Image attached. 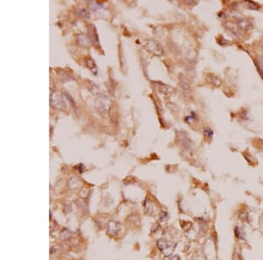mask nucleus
Returning a JSON list of instances; mask_svg holds the SVG:
<instances>
[{
    "label": "nucleus",
    "instance_id": "ddd939ff",
    "mask_svg": "<svg viewBox=\"0 0 263 260\" xmlns=\"http://www.w3.org/2000/svg\"><path fill=\"white\" fill-rule=\"evenodd\" d=\"M260 226L263 227V217H262L261 219H260Z\"/></svg>",
    "mask_w": 263,
    "mask_h": 260
},
{
    "label": "nucleus",
    "instance_id": "f03ea898",
    "mask_svg": "<svg viewBox=\"0 0 263 260\" xmlns=\"http://www.w3.org/2000/svg\"><path fill=\"white\" fill-rule=\"evenodd\" d=\"M157 245L158 248L161 250V251L165 256H170L172 254V252L174 251L176 243H173V242H169L164 239H161L157 242Z\"/></svg>",
    "mask_w": 263,
    "mask_h": 260
},
{
    "label": "nucleus",
    "instance_id": "6e6552de",
    "mask_svg": "<svg viewBox=\"0 0 263 260\" xmlns=\"http://www.w3.org/2000/svg\"><path fill=\"white\" fill-rule=\"evenodd\" d=\"M204 135L208 137V139H211L212 136H213V132H212L210 128H206L204 130Z\"/></svg>",
    "mask_w": 263,
    "mask_h": 260
},
{
    "label": "nucleus",
    "instance_id": "1a4fd4ad",
    "mask_svg": "<svg viewBox=\"0 0 263 260\" xmlns=\"http://www.w3.org/2000/svg\"><path fill=\"white\" fill-rule=\"evenodd\" d=\"M79 14H80V16L82 17H89V15H90V13L88 12V11L86 10V9H80V11H79Z\"/></svg>",
    "mask_w": 263,
    "mask_h": 260
},
{
    "label": "nucleus",
    "instance_id": "f8f14e48",
    "mask_svg": "<svg viewBox=\"0 0 263 260\" xmlns=\"http://www.w3.org/2000/svg\"><path fill=\"white\" fill-rule=\"evenodd\" d=\"M169 260H181V258H180V257H178V256H172L169 257Z\"/></svg>",
    "mask_w": 263,
    "mask_h": 260
},
{
    "label": "nucleus",
    "instance_id": "9d476101",
    "mask_svg": "<svg viewBox=\"0 0 263 260\" xmlns=\"http://www.w3.org/2000/svg\"><path fill=\"white\" fill-rule=\"evenodd\" d=\"M241 234H242V233H241V231L240 230V229H238V227L235 228V235H236V237H237L238 238H240V239L244 238V235H242Z\"/></svg>",
    "mask_w": 263,
    "mask_h": 260
},
{
    "label": "nucleus",
    "instance_id": "39448f33",
    "mask_svg": "<svg viewBox=\"0 0 263 260\" xmlns=\"http://www.w3.org/2000/svg\"><path fill=\"white\" fill-rule=\"evenodd\" d=\"M238 26H240V28L245 29V30H247L248 28L251 27L250 22H249L248 20H246V19H240V20H238Z\"/></svg>",
    "mask_w": 263,
    "mask_h": 260
},
{
    "label": "nucleus",
    "instance_id": "423d86ee",
    "mask_svg": "<svg viewBox=\"0 0 263 260\" xmlns=\"http://www.w3.org/2000/svg\"><path fill=\"white\" fill-rule=\"evenodd\" d=\"M255 65H256V68H257L258 71H259L260 76H261V78L263 79V66L261 65V63L258 62V61H255Z\"/></svg>",
    "mask_w": 263,
    "mask_h": 260
},
{
    "label": "nucleus",
    "instance_id": "20e7f679",
    "mask_svg": "<svg viewBox=\"0 0 263 260\" xmlns=\"http://www.w3.org/2000/svg\"><path fill=\"white\" fill-rule=\"evenodd\" d=\"M120 230H121V224H119V223H116V222H113V221H111L109 223V230L112 233V234H114V235L118 234Z\"/></svg>",
    "mask_w": 263,
    "mask_h": 260
},
{
    "label": "nucleus",
    "instance_id": "9b49d317",
    "mask_svg": "<svg viewBox=\"0 0 263 260\" xmlns=\"http://www.w3.org/2000/svg\"><path fill=\"white\" fill-rule=\"evenodd\" d=\"M240 218H241L242 220H245V219H246V217H247V214H246V212H242L241 214L240 215Z\"/></svg>",
    "mask_w": 263,
    "mask_h": 260
},
{
    "label": "nucleus",
    "instance_id": "7ed1b4c3",
    "mask_svg": "<svg viewBox=\"0 0 263 260\" xmlns=\"http://www.w3.org/2000/svg\"><path fill=\"white\" fill-rule=\"evenodd\" d=\"M51 103L54 108L59 109V110H64L66 106L63 98L61 96V95L57 94V93H54L51 95Z\"/></svg>",
    "mask_w": 263,
    "mask_h": 260
},
{
    "label": "nucleus",
    "instance_id": "f257e3e1",
    "mask_svg": "<svg viewBox=\"0 0 263 260\" xmlns=\"http://www.w3.org/2000/svg\"><path fill=\"white\" fill-rule=\"evenodd\" d=\"M143 46L147 49L148 52L152 53L154 55L157 56H161L164 54L162 47L159 45L156 41L153 40V39H146L143 42Z\"/></svg>",
    "mask_w": 263,
    "mask_h": 260
},
{
    "label": "nucleus",
    "instance_id": "0eeeda50",
    "mask_svg": "<svg viewBox=\"0 0 263 260\" xmlns=\"http://www.w3.org/2000/svg\"><path fill=\"white\" fill-rule=\"evenodd\" d=\"M211 83L212 84H213V85L220 86L221 81L218 78V77H215V76H213V75H212V76H211Z\"/></svg>",
    "mask_w": 263,
    "mask_h": 260
}]
</instances>
